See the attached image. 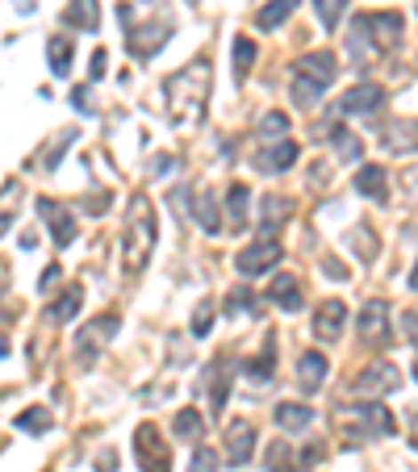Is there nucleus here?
Listing matches in <instances>:
<instances>
[{
	"instance_id": "obj_19",
	"label": "nucleus",
	"mask_w": 418,
	"mask_h": 472,
	"mask_svg": "<svg viewBox=\"0 0 418 472\" xmlns=\"http://www.w3.org/2000/svg\"><path fill=\"white\" fill-rule=\"evenodd\" d=\"M63 26L80 29V34H97V29H100V0H68V9H63Z\"/></svg>"
},
{
	"instance_id": "obj_9",
	"label": "nucleus",
	"mask_w": 418,
	"mask_h": 472,
	"mask_svg": "<svg viewBox=\"0 0 418 472\" xmlns=\"http://www.w3.org/2000/svg\"><path fill=\"white\" fill-rule=\"evenodd\" d=\"M117 331H122V318H117V314H100V318L88 322V326L76 334V356H80V364H92V360H97V351L109 348V339Z\"/></svg>"
},
{
	"instance_id": "obj_37",
	"label": "nucleus",
	"mask_w": 418,
	"mask_h": 472,
	"mask_svg": "<svg viewBox=\"0 0 418 472\" xmlns=\"http://www.w3.org/2000/svg\"><path fill=\"white\" fill-rule=\"evenodd\" d=\"M264 464H268V472H297V456H293V447L285 444V439H277V444H268Z\"/></svg>"
},
{
	"instance_id": "obj_39",
	"label": "nucleus",
	"mask_w": 418,
	"mask_h": 472,
	"mask_svg": "<svg viewBox=\"0 0 418 472\" xmlns=\"http://www.w3.org/2000/svg\"><path fill=\"white\" fill-rule=\"evenodd\" d=\"M314 13H318V21L326 29H334L348 13V0H314Z\"/></svg>"
},
{
	"instance_id": "obj_16",
	"label": "nucleus",
	"mask_w": 418,
	"mask_h": 472,
	"mask_svg": "<svg viewBox=\"0 0 418 472\" xmlns=\"http://www.w3.org/2000/svg\"><path fill=\"white\" fill-rule=\"evenodd\" d=\"M326 368H331V364H326L322 351H301V356H297V389L306 393V397H314V393L326 385Z\"/></svg>"
},
{
	"instance_id": "obj_13",
	"label": "nucleus",
	"mask_w": 418,
	"mask_h": 472,
	"mask_svg": "<svg viewBox=\"0 0 418 472\" xmlns=\"http://www.w3.org/2000/svg\"><path fill=\"white\" fill-rule=\"evenodd\" d=\"M402 389V372L393 368V364H368L364 372H356L351 380V393H360V397H385V393Z\"/></svg>"
},
{
	"instance_id": "obj_17",
	"label": "nucleus",
	"mask_w": 418,
	"mask_h": 472,
	"mask_svg": "<svg viewBox=\"0 0 418 472\" xmlns=\"http://www.w3.org/2000/svg\"><path fill=\"white\" fill-rule=\"evenodd\" d=\"M251 452H255V431H251L247 418H235V422L226 427V460H230L235 468H243L251 460Z\"/></svg>"
},
{
	"instance_id": "obj_14",
	"label": "nucleus",
	"mask_w": 418,
	"mask_h": 472,
	"mask_svg": "<svg viewBox=\"0 0 418 472\" xmlns=\"http://www.w3.org/2000/svg\"><path fill=\"white\" fill-rule=\"evenodd\" d=\"M360 339L364 343H373V348H390L393 343V326H390V306L385 301H364V309H360Z\"/></svg>"
},
{
	"instance_id": "obj_41",
	"label": "nucleus",
	"mask_w": 418,
	"mask_h": 472,
	"mask_svg": "<svg viewBox=\"0 0 418 472\" xmlns=\"http://www.w3.org/2000/svg\"><path fill=\"white\" fill-rule=\"evenodd\" d=\"M213 314H218L213 301H201V306L193 309V339H205V334L213 331Z\"/></svg>"
},
{
	"instance_id": "obj_48",
	"label": "nucleus",
	"mask_w": 418,
	"mask_h": 472,
	"mask_svg": "<svg viewBox=\"0 0 418 472\" xmlns=\"http://www.w3.org/2000/svg\"><path fill=\"white\" fill-rule=\"evenodd\" d=\"M113 464H117V456H113L109 447H105V452L97 456V468H92V472H113Z\"/></svg>"
},
{
	"instance_id": "obj_46",
	"label": "nucleus",
	"mask_w": 418,
	"mask_h": 472,
	"mask_svg": "<svg viewBox=\"0 0 418 472\" xmlns=\"http://www.w3.org/2000/svg\"><path fill=\"white\" fill-rule=\"evenodd\" d=\"M59 276H63V268H59V264H46V272H42V280H38V289L51 292L59 284Z\"/></svg>"
},
{
	"instance_id": "obj_29",
	"label": "nucleus",
	"mask_w": 418,
	"mask_h": 472,
	"mask_svg": "<svg viewBox=\"0 0 418 472\" xmlns=\"http://www.w3.org/2000/svg\"><path fill=\"white\" fill-rule=\"evenodd\" d=\"M71 59H76V46H71V38H63V34H55V38L46 42V63H51V76H68L71 71Z\"/></svg>"
},
{
	"instance_id": "obj_30",
	"label": "nucleus",
	"mask_w": 418,
	"mask_h": 472,
	"mask_svg": "<svg viewBox=\"0 0 418 472\" xmlns=\"http://www.w3.org/2000/svg\"><path fill=\"white\" fill-rule=\"evenodd\" d=\"M80 306H84V289H80V284H68V289L55 297V306L46 309V314H51V322H59V326H63V322H71L76 314H80Z\"/></svg>"
},
{
	"instance_id": "obj_11",
	"label": "nucleus",
	"mask_w": 418,
	"mask_h": 472,
	"mask_svg": "<svg viewBox=\"0 0 418 472\" xmlns=\"http://www.w3.org/2000/svg\"><path fill=\"white\" fill-rule=\"evenodd\" d=\"M167 42H172V21H167V17H155V21H147V26L130 29L125 46H130V55L134 59H155Z\"/></svg>"
},
{
	"instance_id": "obj_12",
	"label": "nucleus",
	"mask_w": 418,
	"mask_h": 472,
	"mask_svg": "<svg viewBox=\"0 0 418 472\" xmlns=\"http://www.w3.org/2000/svg\"><path fill=\"white\" fill-rule=\"evenodd\" d=\"M34 209H38V218L46 222V235L55 238L59 247H71V243H76L80 230H76V213H71L68 205H59V201H51V196H38Z\"/></svg>"
},
{
	"instance_id": "obj_45",
	"label": "nucleus",
	"mask_w": 418,
	"mask_h": 472,
	"mask_svg": "<svg viewBox=\"0 0 418 472\" xmlns=\"http://www.w3.org/2000/svg\"><path fill=\"white\" fill-rule=\"evenodd\" d=\"M71 105H76V109L84 113V117H88V113H97V105H92V92H88V88H76V92H71Z\"/></svg>"
},
{
	"instance_id": "obj_4",
	"label": "nucleus",
	"mask_w": 418,
	"mask_h": 472,
	"mask_svg": "<svg viewBox=\"0 0 418 472\" xmlns=\"http://www.w3.org/2000/svg\"><path fill=\"white\" fill-rule=\"evenodd\" d=\"M334 422H339V431L348 435V439H390V435L398 431L393 414L376 402V397L339 405V410H334Z\"/></svg>"
},
{
	"instance_id": "obj_15",
	"label": "nucleus",
	"mask_w": 418,
	"mask_h": 472,
	"mask_svg": "<svg viewBox=\"0 0 418 472\" xmlns=\"http://www.w3.org/2000/svg\"><path fill=\"white\" fill-rule=\"evenodd\" d=\"M343 326H348V301H339V297L318 301V309H314V339L318 343H334L343 334Z\"/></svg>"
},
{
	"instance_id": "obj_24",
	"label": "nucleus",
	"mask_w": 418,
	"mask_h": 472,
	"mask_svg": "<svg viewBox=\"0 0 418 472\" xmlns=\"http://www.w3.org/2000/svg\"><path fill=\"white\" fill-rule=\"evenodd\" d=\"M243 372H247L251 380H260V385L277 376V339H272V331H268V339H264V348H260V356L243 364Z\"/></svg>"
},
{
	"instance_id": "obj_21",
	"label": "nucleus",
	"mask_w": 418,
	"mask_h": 472,
	"mask_svg": "<svg viewBox=\"0 0 418 472\" xmlns=\"http://www.w3.org/2000/svg\"><path fill=\"white\" fill-rule=\"evenodd\" d=\"M268 301H277L285 314H297L301 309V280L289 276V272H277L268 284Z\"/></svg>"
},
{
	"instance_id": "obj_49",
	"label": "nucleus",
	"mask_w": 418,
	"mask_h": 472,
	"mask_svg": "<svg viewBox=\"0 0 418 472\" xmlns=\"http://www.w3.org/2000/svg\"><path fill=\"white\" fill-rule=\"evenodd\" d=\"M322 272H326L331 280H348V268H343V264H334V260H326V264H322Z\"/></svg>"
},
{
	"instance_id": "obj_38",
	"label": "nucleus",
	"mask_w": 418,
	"mask_h": 472,
	"mask_svg": "<svg viewBox=\"0 0 418 472\" xmlns=\"http://www.w3.org/2000/svg\"><path fill=\"white\" fill-rule=\"evenodd\" d=\"M226 314L235 318V314H260V297L247 289H230V297H226Z\"/></svg>"
},
{
	"instance_id": "obj_42",
	"label": "nucleus",
	"mask_w": 418,
	"mask_h": 472,
	"mask_svg": "<svg viewBox=\"0 0 418 472\" xmlns=\"http://www.w3.org/2000/svg\"><path fill=\"white\" fill-rule=\"evenodd\" d=\"M189 472H218V452L213 447H197L189 460Z\"/></svg>"
},
{
	"instance_id": "obj_10",
	"label": "nucleus",
	"mask_w": 418,
	"mask_h": 472,
	"mask_svg": "<svg viewBox=\"0 0 418 472\" xmlns=\"http://www.w3.org/2000/svg\"><path fill=\"white\" fill-rule=\"evenodd\" d=\"M334 109L343 113V117H373V113L385 109V88H381V84L360 80L356 88H348L343 97L334 100Z\"/></svg>"
},
{
	"instance_id": "obj_32",
	"label": "nucleus",
	"mask_w": 418,
	"mask_h": 472,
	"mask_svg": "<svg viewBox=\"0 0 418 472\" xmlns=\"http://www.w3.org/2000/svg\"><path fill=\"white\" fill-rule=\"evenodd\" d=\"M326 139L334 142V147H339V159H343V164H356V159H360V139H356V134H351L348 125H339V122H331V130H326Z\"/></svg>"
},
{
	"instance_id": "obj_34",
	"label": "nucleus",
	"mask_w": 418,
	"mask_h": 472,
	"mask_svg": "<svg viewBox=\"0 0 418 472\" xmlns=\"http://www.w3.org/2000/svg\"><path fill=\"white\" fill-rule=\"evenodd\" d=\"M172 435L184 439V444H193L197 435H205V418H201V410H181V414L172 418Z\"/></svg>"
},
{
	"instance_id": "obj_28",
	"label": "nucleus",
	"mask_w": 418,
	"mask_h": 472,
	"mask_svg": "<svg viewBox=\"0 0 418 472\" xmlns=\"http://www.w3.org/2000/svg\"><path fill=\"white\" fill-rule=\"evenodd\" d=\"M247 205H251V188L243 180H235L230 188H226V218H230V226H235V230H243V226H247Z\"/></svg>"
},
{
	"instance_id": "obj_5",
	"label": "nucleus",
	"mask_w": 418,
	"mask_h": 472,
	"mask_svg": "<svg viewBox=\"0 0 418 472\" xmlns=\"http://www.w3.org/2000/svg\"><path fill=\"white\" fill-rule=\"evenodd\" d=\"M339 76V59L331 51H309V55L297 59V76H293V100L309 109V105H318L322 92L334 84Z\"/></svg>"
},
{
	"instance_id": "obj_23",
	"label": "nucleus",
	"mask_w": 418,
	"mask_h": 472,
	"mask_svg": "<svg viewBox=\"0 0 418 472\" xmlns=\"http://www.w3.org/2000/svg\"><path fill=\"white\" fill-rule=\"evenodd\" d=\"M356 188H360L368 201H390V176H385V167L381 164H364L360 172H356Z\"/></svg>"
},
{
	"instance_id": "obj_50",
	"label": "nucleus",
	"mask_w": 418,
	"mask_h": 472,
	"mask_svg": "<svg viewBox=\"0 0 418 472\" xmlns=\"http://www.w3.org/2000/svg\"><path fill=\"white\" fill-rule=\"evenodd\" d=\"M4 356H9V339L0 334V360H4Z\"/></svg>"
},
{
	"instance_id": "obj_20",
	"label": "nucleus",
	"mask_w": 418,
	"mask_h": 472,
	"mask_svg": "<svg viewBox=\"0 0 418 472\" xmlns=\"http://www.w3.org/2000/svg\"><path fill=\"white\" fill-rule=\"evenodd\" d=\"M293 218V201L289 196H264V205H260V235L264 238H277L280 226Z\"/></svg>"
},
{
	"instance_id": "obj_47",
	"label": "nucleus",
	"mask_w": 418,
	"mask_h": 472,
	"mask_svg": "<svg viewBox=\"0 0 418 472\" xmlns=\"http://www.w3.org/2000/svg\"><path fill=\"white\" fill-rule=\"evenodd\" d=\"M105 68H109V55H105V51H92V80H100V76H105Z\"/></svg>"
},
{
	"instance_id": "obj_40",
	"label": "nucleus",
	"mask_w": 418,
	"mask_h": 472,
	"mask_svg": "<svg viewBox=\"0 0 418 472\" xmlns=\"http://www.w3.org/2000/svg\"><path fill=\"white\" fill-rule=\"evenodd\" d=\"M289 134V117L280 109H272V113H264V122H260V139H268V142H280Z\"/></svg>"
},
{
	"instance_id": "obj_31",
	"label": "nucleus",
	"mask_w": 418,
	"mask_h": 472,
	"mask_svg": "<svg viewBox=\"0 0 418 472\" xmlns=\"http://www.w3.org/2000/svg\"><path fill=\"white\" fill-rule=\"evenodd\" d=\"M293 13H297V0H268L264 9L255 13V26L260 29H280Z\"/></svg>"
},
{
	"instance_id": "obj_7",
	"label": "nucleus",
	"mask_w": 418,
	"mask_h": 472,
	"mask_svg": "<svg viewBox=\"0 0 418 472\" xmlns=\"http://www.w3.org/2000/svg\"><path fill=\"white\" fill-rule=\"evenodd\" d=\"M280 260H285V247H280L277 238H260V243H251V247H243L235 255V272L255 280V276H268Z\"/></svg>"
},
{
	"instance_id": "obj_27",
	"label": "nucleus",
	"mask_w": 418,
	"mask_h": 472,
	"mask_svg": "<svg viewBox=\"0 0 418 472\" xmlns=\"http://www.w3.org/2000/svg\"><path fill=\"white\" fill-rule=\"evenodd\" d=\"M21 196H26V184L21 180H9L0 188V235L17 222V213H21Z\"/></svg>"
},
{
	"instance_id": "obj_2",
	"label": "nucleus",
	"mask_w": 418,
	"mask_h": 472,
	"mask_svg": "<svg viewBox=\"0 0 418 472\" xmlns=\"http://www.w3.org/2000/svg\"><path fill=\"white\" fill-rule=\"evenodd\" d=\"M209 84H213V68L209 59H193L184 63L172 80L164 84V97H167V117L184 130L205 122V109H209Z\"/></svg>"
},
{
	"instance_id": "obj_26",
	"label": "nucleus",
	"mask_w": 418,
	"mask_h": 472,
	"mask_svg": "<svg viewBox=\"0 0 418 472\" xmlns=\"http://www.w3.org/2000/svg\"><path fill=\"white\" fill-rule=\"evenodd\" d=\"M193 222L205 230V235H222V213H218V201L205 193V188H197V205H193Z\"/></svg>"
},
{
	"instance_id": "obj_36",
	"label": "nucleus",
	"mask_w": 418,
	"mask_h": 472,
	"mask_svg": "<svg viewBox=\"0 0 418 472\" xmlns=\"http://www.w3.org/2000/svg\"><path fill=\"white\" fill-rule=\"evenodd\" d=\"M348 243L356 247V255H360L364 264H373L376 255H381V243H376V230H373V226H356V230L348 235Z\"/></svg>"
},
{
	"instance_id": "obj_18",
	"label": "nucleus",
	"mask_w": 418,
	"mask_h": 472,
	"mask_svg": "<svg viewBox=\"0 0 418 472\" xmlns=\"http://www.w3.org/2000/svg\"><path fill=\"white\" fill-rule=\"evenodd\" d=\"M297 142L289 139H280L277 147H268V151L255 155V172H264V176H280V172H289L293 164H297Z\"/></svg>"
},
{
	"instance_id": "obj_1",
	"label": "nucleus",
	"mask_w": 418,
	"mask_h": 472,
	"mask_svg": "<svg viewBox=\"0 0 418 472\" xmlns=\"http://www.w3.org/2000/svg\"><path fill=\"white\" fill-rule=\"evenodd\" d=\"M406 21L402 13H360L348 29V55L360 71H368L373 63L390 59L393 51H402Z\"/></svg>"
},
{
	"instance_id": "obj_3",
	"label": "nucleus",
	"mask_w": 418,
	"mask_h": 472,
	"mask_svg": "<svg viewBox=\"0 0 418 472\" xmlns=\"http://www.w3.org/2000/svg\"><path fill=\"white\" fill-rule=\"evenodd\" d=\"M155 243H159V222H155L151 196L134 193L130 209H125V230H122V264L130 276H139L142 268L151 264Z\"/></svg>"
},
{
	"instance_id": "obj_22",
	"label": "nucleus",
	"mask_w": 418,
	"mask_h": 472,
	"mask_svg": "<svg viewBox=\"0 0 418 472\" xmlns=\"http://www.w3.org/2000/svg\"><path fill=\"white\" fill-rule=\"evenodd\" d=\"M272 418H277V427L280 431H289V435H301L314 427V410L301 402H280L277 410H272Z\"/></svg>"
},
{
	"instance_id": "obj_25",
	"label": "nucleus",
	"mask_w": 418,
	"mask_h": 472,
	"mask_svg": "<svg viewBox=\"0 0 418 472\" xmlns=\"http://www.w3.org/2000/svg\"><path fill=\"white\" fill-rule=\"evenodd\" d=\"M76 139H80V130H59L55 139L46 142V147H42V155H38V167H42V172H55L59 159H63V155L76 147Z\"/></svg>"
},
{
	"instance_id": "obj_43",
	"label": "nucleus",
	"mask_w": 418,
	"mask_h": 472,
	"mask_svg": "<svg viewBox=\"0 0 418 472\" xmlns=\"http://www.w3.org/2000/svg\"><path fill=\"white\" fill-rule=\"evenodd\" d=\"M109 201H113V193H109V188H100V193L84 196L80 209H84V213H109Z\"/></svg>"
},
{
	"instance_id": "obj_35",
	"label": "nucleus",
	"mask_w": 418,
	"mask_h": 472,
	"mask_svg": "<svg viewBox=\"0 0 418 472\" xmlns=\"http://www.w3.org/2000/svg\"><path fill=\"white\" fill-rule=\"evenodd\" d=\"M255 55H260V51H255V42L238 34L235 46H230V63H235V84L247 80V71H251V63H255Z\"/></svg>"
},
{
	"instance_id": "obj_6",
	"label": "nucleus",
	"mask_w": 418,
	"mask_h": 472,
	"mask_svg": "<svg viewBox=\"0 0 418 472\" xmlns=\"http://www.w3.org/2000/svg\"><path fill=\"white\" fill-rule=\"evenodd\" d=\"M134 460H139L142 472H172V447L155 422H142L134 431Z\"/></svg>"
},
{
	"instance_id": "obj_8",
	"label": "nucleus",
	"mask_w": 418,
	"mask_h": 472,
	"mask_svg": "<svg viewBox=\"0 0 418 472\" xmlns=\"http://www.w3.org/2000/svg\"><path fill=\"white\" fill-rule=\"evenodd\" d=\"M238 368H226V360H213L201 372V380H197V393H205V402H209V414L218 418L226 414V402H230V380H235Z\"/></svg>"
},
{
	"instance_id": "obj_33",
	"label": "nucleus",
	"mask_w": 418,
	"mask_h": 472,
	"mask_svg": "<svg viewBox=\"0 0 418 472\" xmlns=\"http://www.w3.org/2000/svg\"><path fill=\"white\" fill-rule=\"evenodd\" d=\"M17 431H29V435H46L51 427H55V414L46 410V405H34V410H21V414L13 418Z\"/></svg>"
},
{
	"instance_id": "obj_44",
	"label": "nucleus",
	"mask_w": 418,
	"mask_h": 472,
	"mask_svg": "<svg viewBox=\"0 0 418 472\" xmlns=\"http://www.w3.org/2000/svg\"><path fill=\"white\" fill-rule=\"evenodd\" d=\"M176 164H181L176 155H155V159H151V180H164V176H172V172H176Z\"/></svg>"
}]
</instances>
